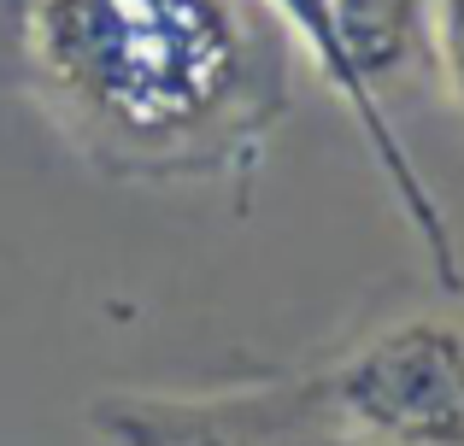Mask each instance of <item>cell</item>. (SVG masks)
Wrapping results in <instances>:
<instances>
[{
    "label": "cell",
    "mask_w": 464,
    "mask_h": 446,
    "mask_svg": "<svg viewBox=\"0 0 464 446\" xmlns=\"http://www.w3.org/2000/svg\"><path fill=\"white\" fill-rule=\"evenodd\" d=\"M18 59L59 136L130 183H247L288 112L259 0H18Z\"/></svg>",
    "instance_id": "cell-1"
},
{
    "label": "cell",
    "mask_w": 464,
    "mask_h": 446,
    "mask_svg": "<svg viewBox=\"0 0 464 446\" xmlns=\"http://www.w3.org/2000/svg\"><path fill=\"white\" fill-rule=\"evenodd\" d=\"M312 376L364 446H464V318H400Z\"/></svg>",
    "instance_id": "cell-2"
},
{
    "label": "cell",
    "mask_w": 464,
    "mask_h": 446,
    "mask_svg": "<svg viewBox=\"0 0 464 446\" xmlns=\"http://www.w3.org/2000/svg\"><path fill=\"white\" fill-rule=\"evenodd\" d=\"M89 423L106 446H364L335 423L317 376H259L206 394H101Z\"/></svg>",
    "instance_id": "cell-3"
},
{
    "label": "cell",
    "mask_w": 464,
    "mask_h": 446,
    "mask_svg": "<svg viewBox=\"0 0 464 446\" xmlns=\"http://www.w3.org/2000/svg\"><path fill=\"white\" fill-rule=\"evenodd\" d=\"M265 12H271V24L283 30V42H295L300 53L312 59V71L324 77V89L341 100V112L353 118V129H359V141L371 147L376 171H382L388 195H394L400 218H406V229L423 241V259H430L435 270V288L441 294H464V259H459V235L453 223H447L441 200L430 195V183H423L418 159H411V147L400 141L394 118H388L382 94L371 89V77H364L359 65H353V53L341 47L335 35V18H329V0H259Z\"/></svg>",
    "instance_id": "cell-4"
},
{
    "label": "cell",
    "mask_w": 464,
    "mask_h": 446,
    "mask_svg": "<svg viewBox=\"0 0 464 446\" xmlns=\"http://www.w3.org/2000/svg\"><path fill=\"white\" fill-rule=\"evenodd\" d=\"M329 18L376 94L430 59V0H329Z\"/></svg>",
    "instance_id": "cell-5"
},
{
    "label": "cell",
    "mask_w": 464,
    "mask_h": 446,
    "mask_svg": "<svg viewBox=\"0 0 464 446\" xmlns=\"http://www.w3.org/2000/svg\"><path fill=\"white\" fill-rule=\"evenodd\" d=\"M430 59L447 82V100L464 112V0H430Z\"/></svg>",
    "instance_id": "cell-6"
}]
</instances>
